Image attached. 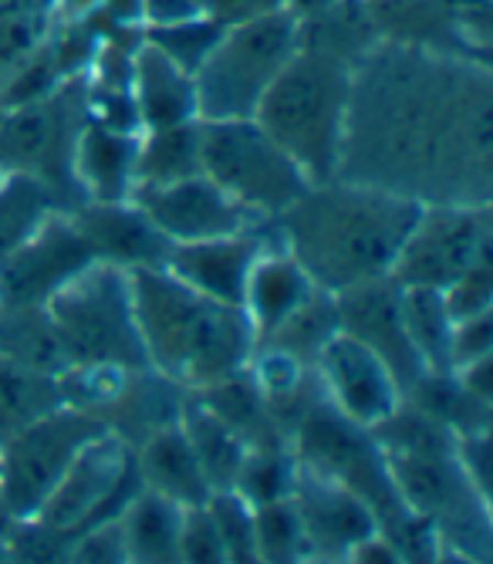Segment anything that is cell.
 <instances>
[{"label": "cell", "mask_w": 493, "mask_h": 564, "mask_svg": "<svg viewBox=\"0 0 493 564\" xmlns=\"http://www.w3.org/2000/svg\"><path fill=\"white\" fill-rule=\"evenodd\" d=\"M311 369L318 376L325 402L338 416L362 430H375L406 402L396 372L369 345L344 335L341 328L321 345Z\"/></svg>", "instance_id": "obj_11"}, {"label": "cell", "mask_w": 493, "mask_h": 564, "mask_svg": "<svg viewBox=\"0 0 493 564\" xmlns=\"http://www.w3.org/2000/svg\"><path fill=\"white\" fill-rule=\"evenodd\" d=\"M145 41L156 44L169 62H176L183 72H196L204 65V58L210 55V47L217 44L223 24L213 18H193V21H179V24H163V28H145Z\"/></svg>", "instance_id": "obj_30"}, {"label": "cell", "mask_w": 493, "mask_h": 564, "mask_svg": "<svg viewBox=\"0 0 493 564\" xmlns=\"http://www.w3.org/2000/svg\"><path fill=\"white\" fill-rule=\"evenodd\" d=\"M352 98V62L302 44L267 85L254 122L298 163L311 183L338 176L344 119Z\"/></svg>", "instance_id": "obj_4"}, {"label": "cell", "mask_w": 493, "mask_h": 564, "mask_svg": "<svg viewBox=\"0 0 493 564\" xmlns=\"http://www.w3.org/2000/svg\"><path fill=\"white\" fill-rule=\"evenodd\" d=\"M44 312L72 362H112L132 372L150 369L135 332L129 278L122 268L95 261L44 301Z\"/></svg>", "instance_id": "obj_7"}, {"label": "cell", "mask_w": 493, "mask_h": 564, "mask_svg": "<svg viewBox=\"0 0 493 564\" xmlns=\"http://www.w3.org/2000/svg\"><path fill=\"white\" fill-rule=\"evenodd\" d=\"M129 91H132V106H135L142 132L183 126L196 119L193 75L183 72L176 62H169L163 51L145 37L139 41L132 55Z\"/></svg>", "instance_id": "obj_21"}, {"label": "cell", "mask_w": 493, "mask_h": 564, "mask_svg": "<svg viewBox=\"0 0 493 564\" xmlns=\"http://www.w3.org/2000/svg\"><path fill=\"white\" fill-rule=\"evenodd\" d=\"M179 561L193 564H223V541L217 534V524L210 518L207 503H196L183 510V528H179Z\"/></svg>", "instance_id": "obj_32"}, {"label": "cell", "mask_w": 493, "mask_h": 564, "mask_svg": "<svg viewBox=\"0 0 493 564\" xmlns=\"http://www.w3.org/2000/svg\"><path fill=\"white\" fill-rule=\"evenodd\" d=\"M419 210V199L335 176L308 186L274 217V227L277 243L294 253L318 288L335 294L392 274Z\"/></svg>", "instance_id": "obj_2"}, {"label": "cell", "mask_w": 493, "mask_h": 564, "mask_svg": "<svg viewBox=\"0 0 493 564\" xmlns=\"http://www.w3.org/2000/svg\"><path fill=\"white\" fill-rule=\"evenodd\" d=\"M291 497H294V507H298L308 551H318L328 557H349L359 541L379 534V521L372 514V507L359 494L298 464V459H294Z\"/></svg>", "instance_id": "obj_15"}, {"label": "cell", "mask_w": 493, "mask_h": 564, "mask_svg": "<svg viewBox=\"0 0 493 564\" xmlns=\"http://www.w3.org/2000/svg\"><path fill=\"white\" fill-rule=\"evenodd\" d=\"M129 477L132 453L125 440L116 430H102L81 446V453L72 459V467L62 474L55 490L44 497L31 521L52 534H68L112 518V503L129 487Z\"/></svg>", "instance_id": "obj_10"}, {"label": "cell", "mask_w": 493, "mask_h": 564, "mask_svg": "<svg viewBox=\"0 0 493 564\" xmlns=\"http://www.w3.org/2000/svg\"><path fill=\"white\" fill-rule=\"evenodd\" d=\"M335 312H338V328L344 335L369 345L396 372L406 395L416 392V386L426 379V369L406 328L403 284L396 278L385 274L375 281H362L355 288L335 291Z\"/></svg>", "instance_id": "obj_12"}, {"label": "cell", "mask_w": 493, "mask_h": 564, "mask_svg": "<svg viewBox=\"0 0 493 564\" xmlns=\"http://www.w3.org/2000/svg\"><path fill=\"white\" fill-rule=\"evenodd\" d=\"M486 65L382 44L352 65L338 176L419 203H490Z\"/></svg>", "instance_id": "obj_1"}, {"label": "cell", "mask_w": 493, "mask_h": 564, "mask_svg": "<svg viewBox=\"0 0 493 564\" xmlns=\"http://www.w3.org/2000/svg\"><path fill=\"white\" fill-rule=\"evenodd\" d=\"M75 132L78 126L68 129L65 95L58 85L34 101H24V106H11L8 112H0V170L44 176V170L58 156L68 163L72 145H62V139Z\"/></svg>", "instance_id": "obj_18"}, {"label": "cell", "mask_w": 493, "mask_h": 564, "mask_svg": "<svg viewBox=\"0 0 493 564\" xmlns=\"http://www.w3.org/2000/svg\"><path fill=\"white\" fill-rule=\"evenodd\" d=\"M274 240L258 253L251 274H246L243 297H240V307L246 322H251L258 341L267 338L291 312H298V307L318 291L311 274L294 261V253L281 243L274 247Z\"/></svg>", "instance_id": "obj_20"}, {"label": "cell", "mask_w": 493, "mask_h": 564, "mask_svg": "<svg viewBox=\"0 0 493 564\" xmlns=\"http://www.w3.org/2000/svg\"><path fill=\"white\" fill-rule=\"evenodd\" d=\"M0 180H4V170H0Z\"/></svg>", "instance_id": "obj_37"}, {"label": "cell", "mask_w": 493, "mask_h": 564, "mask_svg": "<svg viewBox=\"0 0 493 564\" xmlns=\"http://www.w3.org/2000/svg\"><path fill=\"white\" fill-rule=\"evenodd\" d=\"M142 132L81 122L68 149V176L85 199H129L135 183V149Z\"/></svg>", "instance_id": "obj_19"}, {"label": "cell", "mask_w": 493, "mask_h": 564, "mask_svg": "<svg viewBox=\"0 0 493 564\" xmlns=\"http://www.w3.org/2000/svg\"><path fill=\"white\" fill-rule=\"evenodd\" d=\"M176 420H179L196 459H200L210 490H233L251 446H246L240 440V433L230 423H223L200 395H196V402L183 405V413Z\"/></svg>", "instance_id": "obj_24"}, {"label": "cell", "mask_w": 493, "mask_h": 564, "mask_svg": "<svg viewBox=\"0 0 493 564\" xmlns=\"http://www.w3.org/2000/svg\"><path fill=\"white\" fill-rule=\"evenodd\" d=\"M95 264L72 217H47L24 243L0 258V304H44L62 284Z\"/></svg>", "instance_id": "obj_13"}, {"label": "cell", "mask_w": 493, "mask_h": 564, "mask_svg": "<svg viewBox=\"0 0 493 564\" xmlns=\"http://www.w3.org/2000/svg\"><path fill=\"white\" fill-rule=\"evenodd\" d=\"M62 405L58 379L34 369H24L18 362L0 358V436H8L31 420L52 413Z\"/></svg>", "instance_id": "obj_28"}, {"label": "cell", "mask_w": 493, "mask_h": 564, "mask_svg": "<svg viewBox=\"0 0 493 564\" xmlns=\"http://www.w3.org/2000/svg\"><path fill=\"white\" fill-rule=\"evenodd\" d=\"M0 358L58 379L68 358L44 304H0Z\"/></svg>", "instance_id": "obj_25"}, {"label": "cell", "mask_w": 493, "mask_h": 564, "mask_svg": "<svg viewBox=\"0 0 493 564\" xmlns=\"http://www.w3.org/2000/svg\"><path fill=\"white\" fill-rule=\"evenodd\" d=\"M55 214H62V199L52 180L37 173H4L0 180V258Z\"/></svg>", "instance_id": "obj_26"}, {"label": "cell", "mask_w": 493, "mask_h": 564, "mask_svg": "<svg viewBox=\"0 0 493 564\" xmlns=\"http://www.w3.org/2000/svg\"><path fill=\"white\" fill-rule=\"evenodd\" d=\"M129 199L160 227L169 243L227 237L264 224L254 214H246L240 203H233L220 186H213L204 173L163 186H135Z\"/></svg>", "instance_id": "obj_14"}, {"label": "cell", "mask_w": 493, "mask_h": 564, "mask_svg": "<svg viewBox=\"0 0 493 564\" xmlns=\"http://www.w3.org/2000/svg\"><path fill=\"white\" fill-rule=\"evenodd\" d=\"M439 294H442V304H447V312H450L453 322H463V318H473V315L490 312V301H493L490 261L473 264L467 274H460L453 284H447Z\"/></svg>", "instance_id": "obj_33"}, {"label": "cell", "mask_w": 493, "mask_h": 564, "mask_svg": "<svg viewBox=\"0 0 493 564\" xmlns=\"http://www.w3.org/2000/svg\"><path fill=\"white\" fill-rule=\"evenodd\" d=\"M183 510L176 500L139 487L119 510L129 561H179V528Z\"/></svg>", "instance_id": "obj_23"}, {"label": "cell", "mask_w": 493, "mask_h": 564, "mask_svg": "<svg viewBox=\"0 0 493 564\" xmlns=\"http://www.w3.org/2000/svg\"><path fill=\"white\" fill-rule=\"evenodd\" d=\"M490 203H423L392 278L403 288L442 291L473 264L490 261Z\"/></svg>", "instance_id": "obj_9"}, {"label": "cell", "mask_w": 493, "mask_h": 564, "mask_svg": "<svg viewBox=\"0 0 493 564\" xmlns=\"http://www.w3.org/2000/svg\"><path fill=\"white\" fill-rule=\"evenodd\" d=\"M207 510L223 541L227 561H258L254 551V503L240 490H213Z\"/></svg>", "instance_id": "obj_31"}, {"label": "cell", "mask_w": 493, "mask_h": 564, "mask_svg": "<svg viewBox=\"0 0 493 564\" xmlns=\"http://www.w3.org/2000/svg\"><path fill=\"white\" fill-rule=\"evenodd\" d=\"M254 551L258 561H298L308 554L294 497L254 503Z\"/></svg>", "instance_id": "obj_29"}, {"label": "cell", "mask_w": 493, "mask_h": 564, "mask_svg": "<svg viewBox=\"0 0 493 564\" xmlns=\"http://www.w3.org/2000/svg\"><path fill=\"white\" fill-rule=\"evenodd\" d=\"M200 173L196 152V119L166 129H145L135 149V186H163Z\"/></svg>", "instance_id": "obj_27"}, {"label": "cell", "mask_w": 493, "mask_h": 564, "mask_svg": "<svg viewBox=\"0 0 493 564\" xmlns=\"http://www.w3.org/2000/svg\"><path fill=\"white\" fill-rule=\"evenodd\" d=\"M132 470L139 477V487L156 490V494L176 500L179 507L207 503L213 494L179 420L163 423L160 430L145 436L139 459H132Z\"/></svg>", "instance_id": "obj_22"}, {"label": "cell", "mask_w": 493, "mask_h": 564, "mask_svg": "<svg viewBox=\"0 0 493 564\" xmlns=\"http://www.w3.org/2000/svg\"><path fill=\"white\" fill-rule=\"evenodd\" d=\"M52 8H55V0H0V18L24 21V24H44Z\"/></svg>", "instance_id": "obj_36"}, {"label": "cell", "mask_w": 493, "mask_h": 564, "mask_svg": "<svg viewBox=\"0 0 493 564\" xmlns=\"http://www.w3.org/2000/svg\"><path fill=\"white\" fill-rule=\"evenodd\" d=\"M102 430H109L106 420L62 402L52 413L0 436V503L8 514L31 521L81 446Z\"/></svg>", "instance_id": "obj_8"}, {"label": "cell", "mask_w": 493, "mask_h": 564, "mask_svg": "<svg viewBox=\"0 0 493 564\" xmlns=\"http://www.w3.org/2000/svg\"><path fill=\"white\" fill-rule=\"evenodd\" d=\"M75 227L88 240L95 261L132 271V268H163L169 240L145 217L132 199H85V207L72 214Z\"/></svg>", "instance_id": "obj_17"}, {"label": "cell", "mask_w": 493, "mask_h": 564, "mask_svg": "<svg viewBox=\"0 0 493 564\" xmlns=\"http://www.w3.org/2000/svg\"><path fill=\"white\" fill-rule=\"evenodd\" d=\"M72 561H95V564H116V561H129L125 551V538H122V524L119 514L102 518L88 528H81V538L72 544Z\"/></svg>", "instance_id": "obj_34"}, {"label": "cell", "mask_w": 493, "mask_h": 564, "mask_svg": "<svg viewBox=\"0 0 493 564\" xmlns=\"http://www.w3.org/2000/svg\"><path fill=\"white\" fill-rule=\"evenodd\" d=\"M125 278L150 372L204 392L246 369L258 335L240 304L193 291L166 268H132Z\"/></svg>", "instance_id": "obj_3"}, {"label": "cell", "mask_w": 493, "mask_h": 564, "mask_svg": "<svg viewBox=\"0 0 493 564\" xmlns=\"http://www.w3.org/2000/svg\"><path fill=\"white\" fill-rule=\"evenodd\" d=\"M204 14H207L204 0H139V18L145 21V28L179 24Z\"/></svg>", "instance_id": "obj_35"}, {"label": "cell", "mask_w": 493, "mask_h": 564, "mask_svg": "<svg viewBox=\"0 0 493 564\" xmlns=\"http://www.w3.org/2000/svg\"><path fill=\"white\" fill-rule=\"evenodd\" d=\"M302 11L281 4L223 24L204 65L193 72L196 119H254L258 101L302 47Z\"/></svg>", "instance_id": "obj_5"}, {"label": "cell", "mask_w": 493, "mask_h": 564, "mask_svg": "<svg viewBox=\"0 0 493 564\" xmlns=\"http://www.w3.org/2000/svg\"><path fill=\"white\" fill-rule=\"evenodd\" d=\"M271 243L261 227L240 230L227 237H210V240H189V243H173L163 268L179 278L186 288L200 291L213 301L240 304L246 274H251L258 253Z\"/></svg>", "instance_id": "obj_16"}, {"label": "cell", "mask_w": 493, "mask_h": 564, "mask_svg": "<svg viewBox=\"0 0 493 564\" xmlns=\"http://www.w3.org/2000/svg\"><path fill=\"white\" fill-rule=\"evenodd\" d=\"M196 152L200 173L258 220H274L315 186L254 119H196Z\"/></svg>", "instance_id": "obj_6"}]
</instances>
